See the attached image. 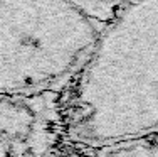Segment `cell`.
I'll return each mask as SVG.
<instances>
[{
  "label": "cell",
  "mask_w": 158,
  "mask_h": 157,
  "mask_svg": "<svg viewBox=\"0 0 158 157\" xmlns=\"http://www.w3.org/2000/svg\"><path fill=\"white\" fill-rule=\"evenodd\" d=\"M62 113L86 149L158 133V0H131L104 24Z\"/></svg>",
  "instance_id": "cell-1"
},
{
  "label": "cell",
  "mask_w": 158,
  "mask_h": 157,
  "mask_svg": "<svg viewBox=\"0 0 158 157\" xmlns=\"http://www.w3.org/2000/svg\"><path fill=\"white\" fill-rule=\"evenodd\" d=\"M99 29L71 0H0V96L39 98L69 83Z\"/></svg>",
  "instance_id": "cell-2"
},
{
  "label": "cell",
  "mask_w": 158,
  "mask_h": 157,
  "mask_svg": "<svg viewBox=\"0 0 158 157\" xmlns=\"http://www.w3.org/2000/svg\"><path fill=\"white\" fill-rule=\"evenodd\" d=\"M32 98L0 96V157H34L39 150V118L29 107Z\"/></svg>",
  "instance_id": "cell-3"
},
{
  "label": "cell",
  "mask_w": 158,
  "mask_h": 157,
  "mask_svg": "<svg viewBox=\"0 0 158 157\" xmlns=\"http://www.w3.org/2000/svg\"><path fill=\"white\" fill-rule=\"evenodd\" d=\"M94 150V157H158V133L118 140Z\"/></svg>",
  "instance_id": "cell-4"
},
{
  "label": "cell",
  "mask_w": 158,
  "mask_h": 157,
  "mask_svg": "<svg viewBox=\"0 0 158 157\" xmlns=\"http://www.w3.org/2000/svg\"><path fill=\"white\" fill-rule=\"evenodd\" d=\"M96 22L106 24L110 19L131 0H71Z\"/></svg>",
  "instance_id": "cell-5"
},
{
  "label": "cell",
  "mask_w": 158,
  "mask_h": 157,
  "mask_svg": "<svg viewBox=\"0 0 158 157\" xmlns=\"http://www.w3.org/2000/svg\"><path fill=\"white\" fill-rule=\"evenodd\" d=\"M39 152H40V154H37L35 157H44V155H46V152H47V150H46V149H44V147H42V149H40V150H39Z\"/></svg>",
  "instance_id": "cell-6"
}]
</instances>
